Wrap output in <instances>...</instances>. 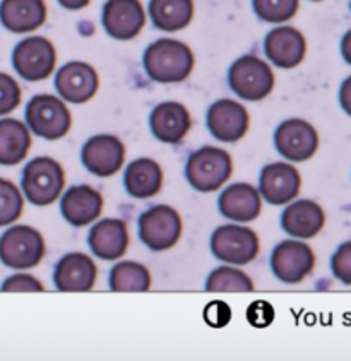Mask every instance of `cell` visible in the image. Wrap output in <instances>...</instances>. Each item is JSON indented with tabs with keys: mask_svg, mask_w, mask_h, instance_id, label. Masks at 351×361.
<instances>
[{
	"mask_svg": "<svg viewBox=\"0 0 351 361\" xmlns=\"http://www.w3.org/2000/svg\"><path fill=\"white\" fill-rule=\"evenodd\" d=\"M144 69L156 82H182L194 71V54L185 43L177 39H158L146 48Z\"/></svg>",
	"mask_w": 351,
	"mask_h": 361,
	"instance_id": "cell-1",
	"label": "cell"
},
{
	"mask_svg": "<svg viewBox=\"0 0 351 361\" xmlns=\"http://www.w3.org/2000/svg\"><path fill=\"white\" fill-rule=\"evenodd\" d=\"M233 173L232 156L221 147L204 146L194 151L185 164V178L197 192H215Z\"/></svg>",
	"mask_w": 351,
	"mask_h": 361,
	"instance_id": "cell-2",
	"label": "cell"
},
{
	"mask_svg": "<svg viewBox=\"0 0 351 361\" xmlns=\"http://www.w3.org/2000/svg\"><path fill=\"white\" fill-rule=\"evenodd\" d=\"M66 187V173L60 163L52 158H36L23 171V190L35 206L55 202Z\"/></svg>",
	"mask_w": 351,
	"mask_h": 361,
	"instance_id": "cell-3",
	"label": "cell"
},
{
	"mask_svg": "<svg viewBox=\"0 0 351 361\" xmlns=\"http://www.w3.org/2000/svg\"><path fill=\"white\" fill-rule=\"evenodd\" d=\"M26 122L36 135L55 140L69 134L72 117L66 103L57 96L38 94L28 103Z\"/></svg>",
	"mask_w": 351,
	"mask_h": 361,
	"instance_id": "cell-4",
	"label": "cell"
},
{
	"mask_svg": "<svg viewBox=\"0 0 351 361\" xmlns=\"http://www.w3.org/2000/svg\"><path fill=\"white\" fill-rule=\"evenodd\" d=\"M232 91L242 99L259 102L274 90V74L271 67L256 55L238 59L228 74Z\"/></svg>",
	"mask_w": 351,
	"mask_h": 361,
	"instance_id": "cell-5",
	"label": "cell"
},
{
	"mask_svg": "<svg viewBox=\"0 0 351 361\" xmlns=\"http://www.w3.org/2000/svg\"><path fill=\"white\" fill-rule=\"evenodd\" d=\"M45 255V240L31 226L9 228L0 238V260L11 269H33Z\"/></svg>",
	"mask_w": 351,
	"mask_h": 361,
	"instance_id": "cell-6",
	"label": "cell"
},
{
	"mask_svg": "<svg viewBox=\"0 0 351 361\" xmlns=\"http://www.w3.org/2000/svg\"><path fill=\"white\" fill-rule=\"evenodd\" d=\"M182 230L180 214L170 206H155L139 218V238L155 252L170 250L179 243Z\"/></svg>",
	"mask_w": 351,
	"mask_h": 361,
	"instance_id": "cell-7",
	"label": "cell"
},
{
	"mask_svg": "<svg viewBox=\"0 0 351 361\" xmlns=\"http://www.w3.org/2000/svg\"><path fill=\"white\" fill-rule=\"evenodd\" d=\"M211 250L216 259L223 262L244 266L259 255V236L254 230L240 224H225L213 233Z\"/></svg>",
	"mask_w": 351,
	"mask_h": 361,
	"instance_id": "cell-8",
	"label": "cell"
},
{
	"mask_svg": "<svg viewBox=\"0 0 351 361\" xmlns=\"http://www.w3.org/2000/svg\"><path fill=\"white\" fill-rule=\"evenodd\" d=\"M57 62V51L50 39L31 36L16 47L12 63L18 74L26 81H43L50 78Z\"/></svg>",
	"mask_w": 351,
	"mask_h": 361,
	"instance_id": "cell-9",
	"label": "cell"
},
{
	"mask_svg": "<svg viewBox=\"0 0 351 361\" xmlns=\"http://www.w3.org/2000/svg\"><path fill=\"white\" fill-rule=\"evenodd\" d=\"M271 269L281 283L298 284L316 269V254L304 242L286 240L274 247Z\"/></svg>",
	"mask_w": 351,
	"mask_h": 361,
	"instance_id": "cell-10",
	"label": "cell"
},
{
	"mask_svg": "<svg viewBox=\"0 0 351 361\" xmlns=\"http://www.w3.org/2000/svg\"><path fill=\"white\" fill-rule=\"evenodd\" d=\"M274 146L278 152L290 161H307L319 149V134L316 127L304 118H290L280 123L274 132Z\"/></svg>",
	"mask_w": 351,
	"mask_h": 361,
	"instance_id": "cell-11",
	"label": "cell"
},
{
	"mask_svg": "<svg viewBox=\"0 0 351 361\" xmlns=\"http://www.w3.org/2000/svg\"><path fill=\"white\" fill-rule=\"evenodd\" d=\"M81 161L93 175L112 176L122 170L125 161V146L117 135H95L83 146Z\"/></svg>",
	"mask_w": 351,
	"mask_h": 361,
	"instance_id": "cell-12",
	"label": "cell"
},
{
	"mask_svg": "<svg viewBox=\"0 0 351 361\" xmlns=\"http://www.w3.org/2000/svg\"><path fill=\"white\" fill-rule=\"evenodd\" d=\"M208 128L211 135L221 142H237L247 134L250 118L244 105L223 98L213 103L208 110Z\"/></svg>",
	"mask_w": 351,
	"mask_h": 361,
	"instance_id": "cell-13",
	"label": "cell"
},
{
	"mask_svg": "<svg viewBox=\"0 0 351 361\" xmlns=\"http://www.w3.org/2000/svg\"><path fill=\"white\" fill-rule=\"evenodd\" d=\"M300 188L302 176L292 164L280 161L262 168L259 192L266 202L273 204V206H283V204L297 199Z\"/></svg>",
	"mask_w": 351,
	"mask_h": 361,
	"instance_id": "cell-14",
	"label": "cell"
},
{
	"mask_svg": "<svg viewBox=\"0 0 351 361\" xmlns=\"http://www.w3.org/2000/svg\"><path fill=\"white\" fill-rule=\"evenodd\" d=\"M146 12L139 0H108L103 9V26L115 39H132L143 31Z\"/></svg>",
	"mask_w": 351,
	"mask_h": 361,
	"instance_id": "cell-15",
	"label": "cell"
},
{
	"mask_svg": "<svg viewBox=\"0 0 351 361\" xmlns=\"http://www.w3.org/2000/svg\"><path fill=\"white\" fill-rule=\"evenodd\" d=\"M100 79L90 63L71 62L59 71L55 87L59 94L72 105H83L96 94Z\"/></svg>",
	"mask_w": 351,
	"mask_h": 361,
	"instance_id": "cell-16",
	"label": "cell"
},
{
	"mask_svg": "<svg viewBox=\"0 0 351 361\" xmlns=\"http://www.w3.org/2000/svg\"><path fill=\"white\" fill-rule=\"evenodd\" d=\"M192 118L182 103H161L149 115V128L153 135L163 144H180L191 132Z\"/></svg>",
	"mask_w": 351,
	"mask_h": 361,
	"instance_id": "cell-17",
	"label": "cell"
},
{
	"mask_svg": "<svg viewBox=\"0 0 351 361\" xmlns=\"http://www.w3.org/2000/svg\"><path fill=\"white\" fill-rule=\"evenodd\" d=\"M98 279V267L90 255L69 254L62 257L54 272V283L59 291H91Z\"/></svg>",
	"mask_w": 351,
	"mask_h": 361,
	"instance_id": "cell-18",
	"label": "cell"
},
{
	"mask_svg": "<svg viewBox=\"0 0 351 361\" xmlns=\"http://www.w3.org/2000/svg\"><path fill=\"white\" fill-rule=\"evenodd\" d=\"M264 50L268 59L281 69L300 66L307 54L304 35L292 26H280L266 36Z\"/></svg>",
	"mask_w": 351,
	"mask_h": 361,
	"instance_id": "cell-19",
	"label": "cell"
},
{
	"mask_svg": "<svg viewBox=\"0 0 351 361\" xmlns=\"http://www.w3.org/2000/svg\"><path fill=\"white\" fill-rule=\"evenodd\" d=\"M60 209L69 224L74 228H84L102 216L103 197L96 188L90 185H76L64 194Z\"/></svg>",
	"mask_w": 351,
	"mask_h": 361,
	"instance_id": "cell-20",
	"label": "cell"
},
{
	"mask_svg": "<svg viewBox=\"0 0 351 361\" xmlns=\"http://www.w3.org/2000/svg\"><path fill=\"white\" fill-rule=\"evenodd\" d=\"M218 207L225 218L233 221H254L262 211V195L250 183H235L223 190L218 199Z\"/></svg>",
	"mask_w": 351,
	"mask_h": 361,
	"instance_id": "cell-21",
	"label": "cell"
},
{
	"mask_svg": "<svg viewBox=\"0 0 351 361\" xmlns=\"http://www.w3.org/2000/svg\"><path fill=\"white\" fill-rule=\"evenodd\" d=\"M91 252L103 260H117L127 252L129 242V228L127 223L122 219H103L91 228L90 236Z\"/></svg>",
	"mask_w": 351,
	"mask_h": 361,
	"instance_id": "cell-22",
	"label": "cell"
},
{
	"mask_svg": "<svg viewBox=\"0 0 351 361\" xmlns=\"http://www.w3.org/2000/svg\"><path fill=\"white\" fill-rule=\"evenodd\" d=\"M326 224L324 209L314 200L304 199L290 204L281 216V226L295 238L309 240L321 233Z\"/></svg>",
	"mask_w": 351,
	"mask_h": 361,
	"instance_id": "cell-23",
	"label": "cell"
},
{
	"mask_svg": "<svg viewBox=\"0 0 351 361\" xmlns=\"http://www.w3.org/2000/svg\"><path fill=\"white\" fill-rule=\"evenodd\" d=\"M0 21L12 33H30L47 21L43 0H2Z\"/></svg>",
	"mask_w": 351,
	"mask_h": 361,
	"instance_id": "cell-24",
	"label": "cell"
},
{
	"mask_svg": "<svg viewBox=\"0 0 351 361\" xmlns=\"http://www.w3.org/2000/svg\"><path fill=\"white\" fill-rule=\"evenodd\" d=\"M124 185L134 199L155 197L163 187V170L155 159L139 158L125 170Z\"/></svg>",
	"mask_w": 351,
	"mask_h": 361,
	"instance_id": "cell-25",
	"label": "cell"
},
{
	"mask_svg": "<svg viewBox=\"0 0 351 361\" xmlns=\"http://www.w3.org/2000/svg\"><path fill=\"white\" fill-rule=\"evenodd\" d=\"M31 147L28 127L16 118L0 120V164L21 163Z\"/></svg>",
	"mask_w": 351,
	"mask_h": 361,
	"instance_id": "cell-26",
	"label": "cell"
},
{
	"mask_svg": "<svg viewBox=\"0 0 351 361\" xmlns=\"http://www.w3.org/2000/svg\"><path fill=\"white\" fill-rule=\"evenodd\" d=\"M149 16L158 30L168 33L180 31L192 21L194 2L192 0H151Z\"/></svg>",
	"mask_w": 351,
	"mask_h": 361,
	"instance_id": "cell-27",
	"label": "cell"
},
{
	"mask_svg": "<svg viewBox=\"0 0 351 361\" xmlns=\"http://www.w3.org/2000/svg\"><path fill=\"white\" fill-rule=\"evenodd\" d=\"M151 288V274L139 262L125 260L110 271V290L117 293H144Z\"/></svg>",
	"mask_w": 351,
	"mask_h": 361,
	"instance_id": "cell-28",
	"label": "cell"
},
{
	"mask_svg": "<svg viewBox=\"0 0 351 361\" xmlns=\"http://www.w3.org/2000/svg\"><path fill=\"white\" fill-rule=\"evenodd\" d=\"M206 291L209 293H250L254 291V281L240 269L228 266L218 267L206 281Z\"/></svg>",
	"mask_w": 351,
	"mask_h": 361,
	"instance_id": "cell-29",
	"label": "cell"
},
{
	"mask_svg": "<svg viewBox=\"0 0 351 361\" xmlns=\"http://www.w3.org/2000/svg\"><path fill=\"white\" fill-rule=\"evenodd\" d=\"M254 11L264 23H286L298 12V0H252Z\"/></svg>",
	"mask_w": 351,
	"mask_h": 361,
	"instance_id": "cell-30",
	"label": "cell"
},
{
	"mask_svg": "<svg viewBox=\"0 0 351 361\" xmlns=\"http://www.w3.org/2000/svg\"><path fill=\"white\" fill-rule=\"evenodd\" d=\"M24 207V199L19 188L6 178H0V226L19 219Z\"/></svg>",
	"mask_w": 351,
	"mask_h": 361,
	"instance_id": "cell-31",
	"label": "cell"
},
{
	"mask_svg": "<svg viewBox=\"0 0 351 361\" xmlns=\"http://www.w3.org/2000/svg\"><path fill=\"white\" fill-rule=\"evenodd\" d=\"M21 103V87L11 75L0 72V115L11 114Z\"/></svg>",
	"mask_w": 351,
	"mask_h": 361,
	"instance_id": "cell-32",
	"label": "cell"
},
{
	"mask_svg": "<svg viewBox=\"0 0 351 361\" xmlns=\"http://www.w3.org/2000/svg\"><path fill=\"white\" fill-rule=\"evenodd\" d=\"M331 269L338 281L346 286H351V242H345L338 247L331 259Z\"/></svg>",
	"mask_w": 351,
	"mask_h": 361,
	"instance_id": "cell-33",
	"label": "cell"
},
{
	"mask_svg": "<svg viewBox=\"0 0 351 361\" xmlns=\"http://www.w3.org/2000/svg\"><path fill=\"white\" fill-rule=\"evenodd\" d=\"M43 284L30 274H16L6 279L2 284V291L7 293H38L43 291Z\"/></svg>",
	"mask_w": 351,
	"mask_h": 361,
	"instance_id": "cell-34",
	"label": "cell"
},
{
	"mask_svg": "<svg viewBox=\"0 0 351 361\" xmlns=\"http://www.w3.org/2000/svg\"><path fill=\"white\" fill-rule=\"evenodd\" d=\"M247 320L254 327H268L274 320V308L268 302H254L247 310Z\"/></svg>",
	"mask_w": 351,
	"mask_h": 361,
	"instance_id": "cell-35",
	"label": "cell"
},
{
	"mask_svg": "<svg viewBox=\"0 0 351 361\" xmlns=\"http://www.w3.org/2000/svg\"><path fill=\"white\" fill-rule=\"evenodd\" d=\"M204 320L211 327H225L232 320V310L225 302H211L204 310Z\"/></svg>",
	"mask_w": 351,
	"mask_h": 361,
	"instance_id": "cell-36",
	"label": "cell"
},
{
	"mask_svg": "<svg viewBox=\"0 0 351 361\" xmlns=\"http://www.w3.org/2000/svg\"><path fill=\"white\" fill-rule=\"evenodd\" d=\"M340 103L341 108L346 111V114L351 117V75L346 79L345 82L341 84V90H340Z\"/></svg>",
	"mask_w": 351,
	"mask_h": 361,
	"instance_id": "cell-37",
	"label": "cell"
},
{
	"mask_svg": "<svg viewBox=\"0 0 351 361\" xmlns=\"http://www.w3.org/2000/svg\"><path fill=\"white\" fill-rule=\"evenodd\" d=\"M341 54H343V59L346 60V63H350L351 66V30L345 36H343Z\"/></svg>",
	"mask_w": 351,
	"mask_h": 361,
	"instance_id": "cell-38",
	"label": "cell"
},
{
	"mask_svg": "<svg viewBox=\"0 0 351 361\" xmlns=\"http://www.w3.org/2000/svg\"><path fill=\"white\" fill-rule=\"evenodd\" d=\"M59 2L60 6L66 7L69 11H79V9H84L91 0H59Z\"/></svg>",
	"mask_w": 351,
	"mask_h": 361,
	"instance_id": "cell-39",
	"label": "cell"
},
{
	"mask_svg": "<svg viewBox=\"0 0 351 361\" xmlns=\"http://www.w3.org/2000/svg\"><path fill=\"white\" fill-rule=\"evenodd\" d=\"M314 2H319V0H314Z\"/></svg>",
	"mask_w": 351,
	"mask_h": 361,
	"instance_id": "cell-40",
	"label": "cell"
}]
</instances>
